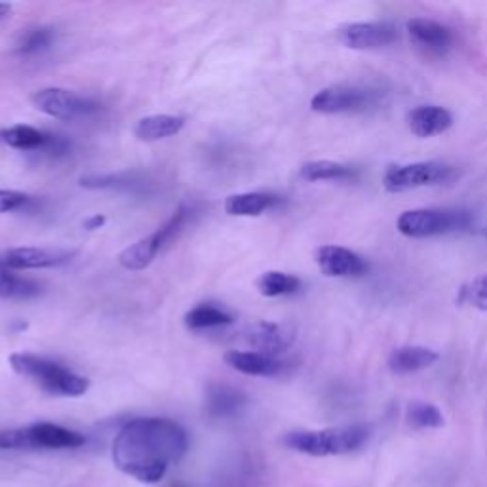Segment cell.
<instances>
[{
	"label": "cell",
	"mask_w": 487,
	"mask_h": 487,
	"mask_svg": "<svg viewBox=\"0 0 487 487\" xmlns=\"http://www.w3.org/2000/svg\"><path fill=\"white\" fill-rule=\"evenodd\" d=\"M398 38L396 25L389 21L349 23L337 29V40L351 50H379L394 45Z\"/></svg>",
	"instance_id": "obj_9"
},
{
	"label": "cell",
	"mask_w": 487,
	"mask_h": 487,
	"mask_svg": "<svg viewBox=\"0 0 487 487\" xmlns=\"http://www.w3.org/2000/svg\"><path fill=\"white\" fill-rule=\"evenodd\" d=\"M377 97L379 92L367 88V86L334 84L310 99V109L322 114L364 112L377 105Z\"/></svg>",
	"instance_id": "obj_5"
},
{
	"label": "cell",
	"mask_w": 487,
	"mask_h": 487,
	"mask_svg": "<svg viewBox=\"0 0 487 487\" xmlns=\"http://www.w3.org/2000/svg\"><path fill=\"white\" fill-rule=\"evenodd\" d=\"M187 216H189V210L187 208H179L174 213V216H171L159 228V231H154L153 235L141 238L136 244H132V246H128L126 250H122L120 255H119V263L126 270L147 268L154 261V257L159 255V252L164 248V244L179 233V228L183 227V223L187 221Z\"/></svg>",
	"instance_id": "obj_6"
},
{
	"label": "cell",
	"mask_w": 487,
	"mask_h": 487,
	"mask_svg": "<svg viewBox=\"0 0 487 487\" xmlns=\"http://www.w3.org/2000/svg\"><path fill=\"white\" fill-rule=\"evenodd\" d=\"M10 366L16 374L35 381L42 391L52 396L77 398L88 392L90 381L70 371L69 367L52 362L45 356L31 352H16L10 356Z\"/></svg>",
	"instance_id": "obj_2"
},
{
	"label": "cell",
	"mask_w": 487,
	"mask_h": 487,
	"mask_svg": "<svg viewBox=\"0 0 487 487\" xmlns=\"http://www.w3.org/2000/svg\"><path fill=\"white\" fill-rule=\"evenodd\" d=\"M459 301L465 305L487 312V275H482L463 285Z\"/></svg>",
	"instance_id": "obj_27"
},
{
	"label": "cell",
	"mask_w": 487,
	"mask_h": 487,
	"mask_svg": "<svg viewBox=\"0 0 487 487\" xmlns=\"http://www.w3.org/2000/svg\"><path fill=\"white\" fill-rule=\"evenodd\" d=\"M277 204V196L267 193H242L225 200V211L233 218H257Z\"/></svg>",
	"instance_id": "obj_20"
},
{
	"label": "cell",
	"mask_w": 487,
	"mask_h": 487,
	"mask_svg": "<svg viewBox=\"0 0 487 487\" xmlns=\"http://www.w3.org/2000/svg\"><path fill=\"white\" fill-rule=\"evenodd\" d=\"M10 10H12V6H10V4H0V18H4V16H8V13H10Z\"/></svg>",
	"instance_id": "obj_32"
},
{
	"label": "cell",
	"mask_w": 487,
	"mask_h": 487,
	"mask_svg": "<svg viewBox=\"0 0 487 487\" xmlns=\"http://www.w3.org/2000/svg\"><path fill=\"white\" fill-rule=\"evenodd\" d=\"M40 293V284L16 275L0 257V299H31Z\"/></svg>",
	"instance_id": "obj_21"
},
{
	"label": "cell",
	"mask_w": 487,
	"mask_h": 487,
	"mask_svg": "<svg viewBox=\"0 0 487 487\" xmlns=\"http://www.w3.org/2000/svg\"><path fill=\"white\" fill-rule=\"evenodd\" d=\"M31 102L37 111L48 114L52 119L75 120L92 114L97 105L75 92L63 88H42L33 94Z\"/></svg>",
	"instance_id": "obj_8"
},
{
	"label": "cell",
	"mask_w": 487,
	"mask_h": 487,
	"mask_svg": "<svg viewBox=\"0 0 487 487\" xmlns=\"http://www.w3.org/2000/svg\"><path fill=\"white\" fill-rule=\"evenodd\" d=\"M369 438V428L364 425L332 426L322 431H293L284 436L290 450L310 457L347 455L360 450Z\"/></svg>",
	"instance_id": "obj_3"
},
{
	"label": "cell",
	"mask_w": 487,
	"mask_h": 487,
	"mask_svg": "<svg viewBox=\"0 0 487 487\" xmlns=\"http://www.w3.org/2000/svg\"><path fill=\"white\" fill-rule=\"evenodd\" d=\"M52 31L50 29H35V31L27 33L20 45L21 54H35L38 50H45L52 42Z\"/></svg>",
	"instance_id": "obj_29"
},
{
	"label": "cell",
	"mask_w": 487,
	"mask_h": 487,
	"mask_svg": "<svg viewBox=\"0 0 487 487\" xmlns=\"http://www.w3.org/2000/svg\"><path fill=\"white\" fill-rule=\"evenodd\" d=\"M185 119L174 117V114H151V117L141 119L136 128L134 134L141 141H159L169 136H176L183 130Z\"/></svg>",
	"instance_id": "obj_19"
},
{
	"label": "cell",
	"mask_w": 487,
	"mask_h": 487,
	"mask_svg": "<svg viewBox=\"0 0 487 487\" xmlns=\"http://www.w3.org/2000/svg\"><path fill=\"white\" fill-rule=\"evenodd\" d=\"M225 362L240 374L253 377H277L284 371V362L278 358L255 351H228Z\"/></svg>",
	"instance_id": "obj_15"
},
{
	"label": "cell",
	"mask_w": 487,
	"mask_h": 487,
	"mask_svg": "<svg viewBox=\"0 0 487 487\" xmlns=\"http://www.w3.org/2000/svg\"><path fill=\"white\" fill-rule=\"evenodd\" d=\"M189 450L185 428L162 417H139L126 423L112 440V463L141 483H159L171 465Z\"/></svg>",
	"instance_id": "obj_1"
},
{
	"label": "cell",
	"mask_w": 487,
	"mask_h": 487,
	"mask_svg": "<svg viewBox=\"0 0 487 487\" xmlns=\"http://www.w3.org/2000/svg\"><path fill=\"white\" fill-rule=\"evenodd\" d=\"M408 126L417 137H434L450 130L453 126V117L446 107L419 105L409 111Z\"/></svg>",
	"instance_id": "obj_16"
},
{
	"label": "cell",
	"mask_w": 487,
	"mask_h": 487,
	"mask_svg": "<svg viewBox=\"0 0 487 487\" xmlns=\"http://www.w3.org/2000/svg\"><path fill=\"white\" fill-rule=\"evenodd\" d=\"M451 177V166L428 161V162H411V164H398L386 169L383 177V187L389 193H404L419 187H428V185H438Z\"/></svg>",
	"instance_id": "obj_7"
},
{
	"label": "cell",
	"mask_w": 487,
	"mask_h": 487,
	"mask_svg": "<svg viewBox=\"0 0 487 487\" xmlns=\"http://www.w3.org/2000/svg\"><path fill=\"white\" fill-rule=\"evenodd\" d=\"M105 218L103 216H94V218H90V219H86L84 221V227L86 228H88V231H95V228H102L103 225H105Z\"/></svg>",
	"instance_id": "obj_31"
},
{
	"label": "cell",
	"mask_w": 487,
	"mask_h": 487,
	"mask_svg": "<svg viewBox=\"0 0 487 487\" xmlns=\"http://www.w3.org/2000/svg\"><path fill=\"white\" fill-rule=\"evenodd\" d=\"M485 236H487V231H485Z\"/></svg>",
	"instance_id": "obj_33"
},
{
	"label": "cell",
	"mask_w": 487,
	"mask_h": 487,
	"mask_svg": "<svg viewBox=\"0 0 487 487\" xmlns=\"http://www.w3.org/2000/svg\"><path fill=\"white\" fill-rule=\"evenodd\" d=\"M73 253L65 250L48 248H13L3 255V261L12 270H31V268H52L70 261Z\"/></svg>",
	"instance_id": "obj_14"
},
{
	"label": "cell",
	"mask_w": 487,
	"mask_h": 487,
	"mask_svg": "<svg viewBox=\"0 0 487 487\" xmlns=\"http://www.w3.org/2000/svg\"><path fill=\"white\" fill-rule=\"evenodd\" d=\"M0 143L18 151H38L55 147V137L37 130L33 126H12L0 132Z\"/></svg>",
	"instance_id": "obj_18"
},
{
	"label": "cell",
	"mask_w": 487,
	"mask_h": 487,
	"mask_svg": "<svg viewBox=\"0 0 487 487\" xmlns=\"http://www.w3.org/2000/svg\"><path fill=\"white\" fill-rule=\"evenodd\" d=\"M299 176L305 181H341L352 179L356 174L351 166L345 164L332 161H312L301 166Z\"/></svg>",
	"instance_id": "obj_23"
},
{
	"label": "cell",
	"mask_w": 487,
	"mask_h": 487,
	"mask_svg": "<svg viewBox=\"0 0 487 487\" xmlns=\"http://www.w3.org/2000/svg\"><path fill=\"white\" fill-rule=\"evenodd\" d=\"M406 419L409 426L419 428V431H425V428H442L443 426V413L428 402H413L408 408Z\"/></svg>",
	"instance_id": "obj_26"
},
{
	"label": "cell",
	"mask_w": 487,
	"mask_h": 487,
	"mask_svg": "<svg viewBox=\"0 0 487 487\" xmlns=\"http://www.w3.org/2000/svg\"><path fill=\"white\" fill-rule=\"evenodd\" d=\"M470 213L457 208H419L408 210L398 218V231L408 238H426L468 228Z\"/></svg>",
	"instance_id": "obj_4"
},
{
	"label": "cell",
	"mask_w": 487,
	"mask_h": 487,
	"mask_svg": "<svg viewBox=\"0 0 487 487\" xmlns=\"http://www.w3.org/2000/svg\"><path fill=\"white\" fill-rule=\"evenodd\" d=\"M295 335L288 326L275 324V322H257L253 324L248 334L246 341L255 349V352H261L267 356H275L288 351L292 347Z\"/></svg>",
	"instance_id": "obj_12"
},
{
	"label": "cell",
	"mask_w": 487,
	"mask_h": 487,
	"mask_svg": "<svg viewBox=\"0 0 487 487\" xmlns=\"http://www.w3.org/2000/svg\"><path fill=\"white\" fill-rule=\"evenodd\" d=\"M317 265L329 278H358L367 272V261L356 252L343 246H322L314 253Z\"/></svg>",
	"instance_id": "obj_10"
},
{
	"label": "cell",
	"mask_w": 487,
	"mask_h": 487,
	"mask_svg": "<svg viewBox=\"0 0 487 487\" xmlns=\"http://www.w3.org/2000/svg\"><path fill=\"white\" fill-rule=\"evenodd\" d=\"M233 324V317L216 305H198L185 314V326L189 329H210Z\"/></svg>",
	"instance_id": "obj_25"
},
{
	"label": "cell",
	"mask_w": 487,
	"mask_h": 487,
	"mask_svg": "<svg viewBox=\"0 0 487 487\" xmlns=\"http://www.w3.org/2000/svg\"><path fill=\"white\" fill-rule=\"evenodd\" d=\"M246 402L242 392L231 386L216 384L208 391V411L213 417H228V415H235Z\"/></svg>",
	"instance_id": "obj_22"
},
{
	"label": "cell",
	"mask_w": 487,
	"mask_h": 487,
	"mask_svg": "<svg viewBox=\"0 0 487 487\" xmlns=\"http://www.w3.org/2000/svg\"><path fill=\"white\" fill-rule=\"evenodd\" d=\"M408 33L413 45L426 54H443L453 45V35L446 25L426 18H413L408 21Z\"/></svg>",
	"instance_id": "obj_13"
},
{
	"label": "cell",
	"mask_w": 487,
	"mask_h": 487,
	"mask_svg": "<svg viewBox=\"0 0 487 487\" xmlns=\"http://www.w3.org/2000/svg\"><path fill=\"white\" fill-rule=\"evenodd\" d=\"M29 200H31V196H27L25 193L0 189V213H10V211L21 210L23 206L29 204Z\"/></svg>",
	"instance_id": "obj_30"
},
{
	"label": "cell",
	"mask_w": 487,
	"mask_h": 487,
	"mask_svg": "<svg viewBox=\"0 0 487 487\" xmlns=\"http://www.w3.org/2000/svg\"><path fill=\"white\" fill-rule=\"evenodd\" d=\"M25 450H75L86 443L80 433L54 423H37L23 428Z\"/></svg>",
	"instance_id": "obj_11"
},
{
	"label": "cell",
	"mask_w": 487,
	"mask_h": 487,
	"mask_svg": "<svg viewBox=\"0 0 487 487\" xmlns=\"http://www.w3.org/2000/svg\"><path fill=\"white\" fill-rule=\"evenodd\" d=\"M440 360V354L428 347L408 345L398 347L389 356V369L396 376H409L415 371H421L434 366Z\"/></svg>",
	"instance_id": "obj_17"
},
{
	"label": "cell",
	"mask_w": 487,
	"mask_h": 487,
	"mask_svg": "<svg viewBox=\"0 0 487 487\" xmlns=\"http://www.w3.org/2000/svg\"><path fill=\"white\" fill-rule=\"evenodd\" d=\"M255 285L257 290H260V293L265 297H280V295H292L299 292L301 280L293 275H288V272L267 270L260 278H257Z\"/></svg>",
	"instance_id": "obj_24"
},
{
	"label": "cell",
	"mask_w": 487,
	"mask_h": 487,
	"mask_svg": "<svg viewBox=\"0 0 487 487\" xmlns=\"http://www.w3.org/2000/svg\"><path fill=\"white\" fill-rule=\"evenodd\" d=\"M80 185L86 189H112V187H130V176H90L82 177Z\"/></svg>",
	"instance_id": "obj_28"
}]
</instances>
